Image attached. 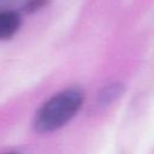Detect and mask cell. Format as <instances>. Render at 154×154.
I'll return each instance as SVG.
<instances>
[{"label": "cell", "instance_id": "cell-1", "mask_svg": "<svg viewBox=\"0 0 154 154\" xmlns=\"http://www.w3.org/2000/svg\"><path fill=\"white\" fill-rule=\"evenodd\" d=\"M83 93L77 89H66L47 100L36 112L34 129L38 134L53 132L66 125L81 109Z\"/></svg>", "mask_w": 154, "mask_h": 154}, {"label": "cell", "instance_id": "cell-2", "mask_svg": "<svg viewBox=\"0 0 154 154\" xmlns=\"http://www.w3.org/2000/svg\"><path fill=\"white\" fill-rule=\"evenodd\" d=\"M22 25V17L17 11H0V40L13 37Z\"/></svg>", "mask_w": 154, "mask_h": 154}, {"label": "cell", "instance_id": "cell-3", "mask_svg": "<svg viewBox=\"0 0 154 154\" xmlns=\"http://www.w3.org/2000/svg\"><path fill=\"white\" fill-rule=\"evenodd\" d=\"M124 90H125L124 84H122L119 82L108 84L107 87H105L101 90V93L99 95V103L102 106H107V105L114 102L117 99H119L122 96Z\"/></svg>", "mask_w": 154, "mask_h": 154}, {"label": "cell", "instance_id": "cell-4", "mask_svg": "<svg viewBox=\"0 0 154 154\" xmlns=\"http://www.w3.org/2000/svg\"><path fill=\"white\" fill-rule=\"evenodd\" d=\"M49 0H25L23 5V11L26 13H34L41 8H43Z\"/></svg>", "mask_w": 154, "mask_h": 154}]
</instances>
